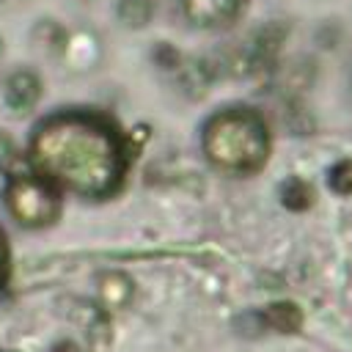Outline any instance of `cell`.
<instances>
[{
  "label": "cell",
  "mask_w": 352,
  "mask_h": 352,
  "mask_svg": "<svg viewBox=\"0 0 352 352\" xmlns=\"http://www.w3.org/2000/svg\"><path fill=\"white\" fill-rule=\"evenodd\" d=\"M116 14L126 28H143L154 14V0H118Z\"/></svg>",
  "instance_id": "cell-9"
},
{
  "label": "cell",
  "mask_w": 352,
  "mask_h": 352,
  "mask_svg": "<svg viewBox=\"0 0 352 352\" xmlns=\"http://www.w3.org/2000/svg\"><path fill=\"white\" fill-rule=\"evenodd\" d=\"M33 41L50 52V55H60L63 52V44H66V30L60 25H55L52 19H41L36 28H33Z\"/></svg>",
  "instance_id": "cell-8"
},
{
  "label": "cell",
  "mask_w": 352,
  "mask_h": 352,
  "mask_svg": "<svg viewBox=\"0 0 352 352\" xmlns=\"http://www.w3.org/2000/svg\"><path fill=\"white\" fill-rule=\"evenodd\" d=\"M41 96V80L36 72L30 69H16L8 80H6V107L14 116H25L36 107Z\"/></svg>",
  "instance_id": "cell-5"
},
{
  "label": "cell",
  "mask_w": 352,
  "mask_h": 352,
  "mask_svg": "<svg viewBox=\"0 0 352 352\" xmlns=\"http://www.w3.org/2000/svg\"><path fill=\"white\" fill-rule=\"evenodd\" d=\"M184 16L198 28H220L231 25L242 8L245 0H182Z\"/></svg>",
  "instance_id": "cell-4"
},
{
  "label": "cell",
  "mask_w": 352,
  "mask_h": 352,
  "mask_svg": "<svg viewBox=\"0 0 352 352\" xmlns=\"http://www.w3.org/2000/svg\"><path fill=\"white\" fill-rule=\"evenodd\" d=\"M60 55L72 69L85 72L102 58V47H99V38L91 30H77V33L66 36V44H63Z\"/></svg>",
  "instance_id": "cell-7"
},
{
  "label": "cell",
  "mask_w": 352,
  "mask_h": 352,
  "mask_svg": "<svg viewBox=\"0 0 352 352\" xmlns=\"http://www.w3.org/2000/svg\"><path fill=\"white\" fill-rule=\"evenodd\" d=\"M330 184L338 192H352V162H338L330 170Z\"/></svg>",
  "instance_id": "cell-10"
},
{
  "label": "cell",
  "mask_w": 352,
  "mask_h": 352,
  "mask_svg": "<svg viewBox=\"0 0 352 352\" xmlns=\"http://www.w3.org/2000/svg\"><path fill=\"white\" fill-rule=\"evenodd\" d=\"M132 294H135V283L124 272H116L113 270V272H102L96 278V297H99L102 308H107V311L126 308L129 300H132Z\"/></svg>",
  "instance_id": "cell-6"
},
{
  "label": "cell",
  "mask_w": 352,
  "mask_h": 352,
  "mask_svg": "<svg viewBox=\"0 0 352 352\" xmlns=\"http://www.w3.org/2000/svg\"><path fill=\"white\" fill-rule=\"evenodd\" d=\"M349 91H352V69H349Z\"/></svg>",
  "instance_id": "cell-13"
},
{
  "label": "cell",
  "mask_w": 352,
  "mask_h": 352,
  "mask_svg": "<svg viewBox=\"0 0 352 352\" xmlns=\"http://www.w3.org/2000/svg\"><path fill=\"white\" fill-rule=\"evenodd\" d=\"M6 160H14V143L0 132V162H6Z\"/></svg>",
  "instance_id": "cell-12"
},
{
  "label": "cell",
  "mask_w": 352,
  "mask_h": 352,
  "mask_svg": "<svg viewBox=\"0 0 352 352\" xmlns=\"http://www.w3.org/2000/svg\"><path fill=\"white\" fill-rule=\"evenodd\" d=\"M6 206L14 214V220L25 228L50 226L60 212L55 187L38 176H14L6 190Z\"/></svg>",
  "instance_id": "cell-3"
},
{
  "label": "cell",
  "mask_w": 352,
  "mask_h": 352,
  "mask_svg": "<svg viewBox=\"0 0 352 352\" xmlns=\"http://www.w3.org/2000/svg\"><path fill=\"white\" fill-rule=\"evenodd\" d=\"M204 154L226 173H253L267 162L270 132L264 118L250 107L214 113L204 126Z\"/></svg>",
  "instance_id": "cell-2"
},
{
  "label": "cell",
  "mask_w": 352,
  "mask_h": 352,
  "mask_svg": "<svg viewBox=\"0 0 352 352\" xmlns=\"http://www.w3.org/2000/svg\"><path fill=\"white\" fill-rule=\"evenodd\" d=\"M8 270H11V253H8L6 234H3V228H0V286L8 280Z\"/></svg>",
  "instance_id": "cell-11"
},
{
  "label": "cell",
  "mask_w": 352,
  "mask_h": 352,
  "mask_svg": "<svg viewBox=\"0 0 352 352\" xmlns=\"http://www.w3.org/2000/svg\"><path fill=\"white\" fill-rule=\"evenodd\" d=\"M30 162L38 179L82 198H104L124 179V146L118 132L94 113H58L30 138Z\"/></svg>",
  "instance_id": "cell-1"
}]
</instances>
